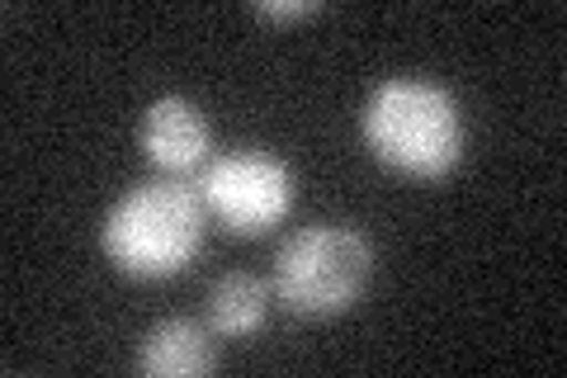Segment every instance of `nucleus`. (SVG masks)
Wrapping results in <instances>:
<instances>
[{"instance_id": "6e6552de", "label": "nucleus", "mask_w": 567, "mask_h": 378, "mask_svg": "<svg viewBox=\"0 0 567 378\" xmlns=\"http://www.w3.org/2000/svg\"><path fill=\"white\" fill-rule=\"evenodd\" d=\"M327 6H317V0H284V6H256L260 20L270 24H298V20H312V14H322Z\"/></svg>"}, {"instance_id": "423d86ee", "label": "nucleus", "mask_w": 567, "mask_h": 378, "mask_svg": "<svg viewBox=\"0 0 567 378\" xmlns=\"http://www.w3.org/2000/svg\"><path fill=\"white\" fill-rule=\"evenodd\" d=\"M218 365L213 350V331L189 317H166L142 336L137 346V369L152 378H199Z\"/></svg>"}, {"instance_id": "f257e3e1", "label": "nucleus", "mask_w": 567, "mask_h": 378, "mask_svg": "<svg viewBox=\"0 0 567 378\" xmlns=\"http://www.w3.org/2000/svg\"><path fill=\"white\" fill-rule=\"evenodd\" d=\"M360 142L379 166L406 180H440L464 161V114L445 85L388 76L360 110Z\"/></svg>"}, {"instance_id": "0eeeda50", "label": "nucleus", "mask_w": 567, "mask_h": 378, "mask_svg": "<svg viewBox=\"0 0 567 378\" xmlns=\"http://www.w3.org/2000/svg\"><path fill=\"white\" fill-rule=\"evenodd\" d=\"M270 317V289L246 275V269H233L223 275L218 284L208 289V327L213 336H227V340H241V336H256Z\"/></svg>"}, {"instance_id": "39448f33", "label": "nucleus", "mask_w": 567, "mask_h": 378, "mask_svg": "<svg viewBox=\"0 0 567 378\" xmlns=\"http://www.w3.org/2000/svg\"><path fill=\"white\" fill-rule=\"evenodd\" d=\"M137 147L147 156V166L156 175L185 180L199 175L213 156V129L204 110L185 95H162L147 104V114L137 123Z\"/></svg>"}, {"instance_id": "20e7f679", "label": "nucleus", "mask_w": 567, "mask_h": 378, "mask_svg": "<svg viewBox=\"0 0 567 378\" xmlns=\"http://www.w3.org/2000/svg\"><path fill=\"white\" fill-rule=\"evenodd\" d=\"M204 213L233 237H265L293 208V171L265 147H233L208 156L194 180Z\"/></svg>"}, {"instance_id": "f03ea898", "label": "nucleus", "mask_w": 567, "mask_h": 378, "mask_svg": "<svg viewBox=\"0 0 567 378\" xmlns=\"http://www.w3.org/2000/svg\"><path fill=\"white\" fill-rule=\"evenodd\" d=\"M208 213L185 180L156 175L123 190L100 223V251L128 279H171L199 256Z\"/></svg>"}, {"instance_id": "7ed1b4c3", "label": "nucleus", "mask_w": 567, "mask_h": 378, "mask_svg": "<svg viewBox=\"0 0 567 378\" xmlns=\"http://www.w3.org/2000/svg\"><path fill=\"white\" fill-rule=\"evenodd\" d=\"M374 275V246L350 223H308L275 251L270 289L298 317H341Z\"/></svg>"}]
</instances>
